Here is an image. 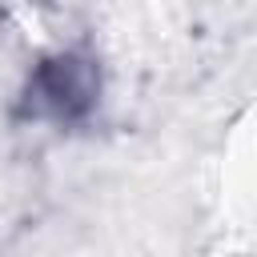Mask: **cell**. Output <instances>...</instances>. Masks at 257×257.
<instances>
[{"label": "cell", "mask_w": 257, "mask_h": 257, "mask_svg": "<svg viewBox=\"0 0 257 257\" xmlns=\"http://www.w3.org/2000/svg\"><path fill=\"white\" fill-rule=\"evenodd\" d=\"M96 104H100V64L88 52L60 48L32 64L16 100V116L76 128L96 112Z\"/></svg>", "instance_id": "1"}]
</instances>
